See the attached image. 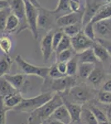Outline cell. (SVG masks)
Here are the masks:
<instances>
[{"mask_svg":"<svg viewBox=\"0 0 111 124\" xmlns=\"http://www.w3.org/2000/svg\"><path fill=\"white\" fill-rule=\"evenodd\" d=\"M63 104V99L59 93H55L51 99L30 113L27 124H42L47 121L56 108Z\"/></svg>","mask_w":111,"mask_h":124,"instance_id":"1","label":"cell"},{"mask_svg":"<svg viewBox=\"0 0 111 124\" xmlns=\"http://www.w3.org/2000/svg\"><path fill=\"white\" fill-rule=\"evenodd\" d=\"M66 92V93L65 94V97L61 96L62 99L79 104L86 103L94 97V90L85 84L75 85L74 87Z\"/></svg>","mask_w":111,"mask_h":124,"instance_id":"2","label":"cell"},{"mask_svg":"<svg viewBox=\"0 0 111 124\" xmlns=\"http://www.w3.org/2000/svg\"><path fill=\"white\" fill-rule=\"evenodd\" d=\"M54 93L51 92H46V93H42L41 94L30 98V99H23L21 103L13 110L15 112H18V113L25 112V113H31L34 110L37 109L38 108L47 103L50 99H51Z\"/></svg>","mask_w":111,"mask_h":124,"instance_id":"3","label":"cell"},{"mask_svg":"<svg viewBox=\"0 0 111 124\" xmlns=\"http://www.w3.org/2000/svg\"><path fill=\"white\" fill-rule=\"evenodd\" d=\"M15 61L26 75H36L44 79H46L48 76L49 67H38L37 65L30 64L26 61L20 55L16 56Z\"/></svg>","mask_w":111,"mask_h":124,"instance_id":"4","label":"cell"},{"mask_svg":"<svg viewBox=\"0 0 111 124\" xmlns=\"http://www.w3.org/2000/svg\"><path fill=\"white\" fill-rule=\"evenodd\" d=\"M24 2L26 8V19L28 28L31 31L33 37L37 40L38 38V15L40 9L29 1Z\"/></svg>","mask_w":111,"mask_h":124,"instance_id":"5","label":"cell"},{"mask_svg":"<svg viewBox=\"0 0 111 124\" xmlns=\"http://www.w3.org/2000/svg\"><path fill=\"white\" fill-rule=\"evenodd\" d=\"M10 8L12 13L19 18L20 29L17 31V32L28 28L26 19V8L24 0H10Z\"/></svg>","mask_w":111,"mask_h":124,"instance_id":"6","label":"cell"},{"mask_svg":"<svg viewBox=\"0 0 111 124\" xmlns=\"http://www.w3.org/2000/svg\"><path fill=\"white\" fill-rule=\"evenodd\" d=\"M50 85H51V92L63 93L76 85V80L74 76L65 75L59 79H53Z\"/></svg>","mask_w":111,"mask_h":124,"instance_id":"7","label":"cell"},{"mask_svg":"<svg viewBox=\"0 0 111 124\" xmlns=\"http://www.w3.org/2000/svg\"><path fill=\"white\" fill-rule=\"evenodd\" d=\"M104 5H105V3H103L101 0H85V8L84 9L82 26L85 27L86 24L91 22L93 17Z\"/></svg>","mask_w":111,"mask_h":124,"instance_id":"8","label":"cell"},{"mask_svg":"<svg viewBox=\"0 0 111 124\" xmlns=\"http://www.w3.org/2000/svg\"><path fill=\"white\" fill-rule=\"evenodd\" d=\"M70 42L74 51L76 53H80L89 48H91L94 41L88 38L83 33V31H80L75 37H70Z\"/></svg>","mask_w":111,"mask_h":124,"instance_id":"9","label":"cell"},{"mask_svg":"<svg viewBox=\"0 0 111 124\" xmlns=\"http://www.w3.org/2000/svg\"><path fill=\"white\" fill-rule=\"evenodd\" d=\"M84 11L79 12H70L66 14L60 15V17L56 19V24L60 28L67 27V26L72 25L79 23H82V18H83Z\"/></svg>","mask_w":111,"mask_h":124,"instance_id":"10","label":"cell"},{"mask_svg":"<svg viewBox=\"0 0 111 124\" xmlns=\"http://www.w3.org/2000/svg\"><path fill=\"white\" fill-rule=\"evenodd\" d=\"M52 37H53V32L51 30L44 36L41 41V51L45 62L51 58L52 51H54L53 46H52Z\"/></svg>","mask_w":111,"mask_h":124,"instance_id":"11","label":"cell"},{"mask_svg":"<svg viewBox=\"0 0 111 124\" xmlns=\"http://www.w3.org/2000/svg\"><path fill=\"white\" fill-rule=\"evenodd\" d=\"M94 28L95 35L100 36V38H107L111 36V20L105 19L96 22L94 23Z\"/></svg>","mask_w":111,"mask_h":124,"instance_id":"12","label":"cell"},{"mask_svg":"<svg viewBox=\"0 0 111 124\" xmlns=\"http://www.w3.org/2000/svg\"><path fill=\"white\" fill-rule=\"evenodd\" d=\"M63 103L65 104L66 108L68 109L71 117V122L76 123L78 124L80 123V117L82 113V107L79 103H75L72 102L67 101L66 99H63Z\"/></svg>","mask_w":111,"mask_h":124,"instance_id":"13","label":"cell"},{"mask_svg":"<svg viewBox=\"0 0 111 124\" xmlns=\"http://www.w3.org/2000/svg\"><path fill=\"white\" fill-rule=\"evenodd\" d=\"M49 119L57 120V121L61 122L65 124H69L71 123V117H70V113L64 103L55 109V111L53 112Z\"/></svg>","mask_w":111,"mask_h":124,"instance_id":"14","label":"cell"},{"mask_svg":"<svg viewBox=\"0 0 111 124\" xmlns=\"http://www.w3.org/2000/svg\"><path fill=\"white\" fill-rule=\"evenodd\" d=\"M104 78H105V72L103 70V68L94 65V70L90 73V75H89L87 79L93 86L97 87V86L100 85V84L103 82Z\"/></svg>","mask_w":111,"mask_h":124,"instance_id":"15","label":"cell"},{"mask_svg":"<svg viewBox=\"0 0 111 124\" xmlns=\"http://www.w3.org/2000/svg\"><path fill=\"white\" fill-rule=\"evenodd\" d=\"M9 81V83L16 90L18 91L21 88H23L26 82V76L25 74H16V75H9L6 74L3 76Z\"/></svg>","mask_w":111,"mask_h":124,"instance_id":"16","label":"cell"},{"mask_svg":"<svg viewBox=\"0 0 111 124\" xmlns=\"http://www.w3.org/2000/svg\"><path fill=\"white\" fill-rule=\"evenodd\" d=\"M52 13H50L49 10L42 8L39 10L38 15V27L41 28H47L52 24Z\"/></svg>","mask_w":111,"mask_h":124,"instance_id":"17","label":"cell"},{"mask_svg":"<svg viewBox=\"0 0 111 124\" xmlns=\"http://www.w3.org/2000/svg\"><path fill=\"white\" fill-rule=\"evenodd\" d=\"M78 59L79 63H93L96 64L98 61V59L96 58L95 55L94 53L92 47L89 48L85 51H82L80 53H77L76 55Z\"/></svg>","mask_w":111,"mask_h":124,"instance_id":"18","label":"cell"},{"mask_svg":"<svg viewBox=\"0 0 111 124\" xmlns=\"http://www.w3.org/2000/svg\"><path fill=\"white\" fill-rule=\"evenodd\" d=\"M23 99V98L22 97V95L19 93H17V91L15 93L3 97V101H4L5 106L10 110V109H13L15 107H17L22 102Z\"/></svg>","mask_w":111,"mask_h":124,"instance_id":"19","label":"cell"},{"mask_svg":"<svg viewBox=\"0 0 111 124\" xmlns=\"http://www.w3.org/2000/svg\"><path fill=\"white\" fill-rule=\"evenodd\" d=\"M110 17H111V2L102 6L101 8L99 10L95 16L93 17L91 22L93 23H94L96 22L101 21V20L109 19Z\"/></svg>","mask_w":111,"mask_h":124,"instance_id":"20","label":"cell"},{"mask_svg":"<svg viewBox=\"0 0 111 124\" xmlns=\"http://www.w3.org/2000/svg\"><path fill=\"white\" fill-rule=\"evenodd\" d=\"M92 49L94 51V53L95 55L96 58L98 59V61H100V62H104L108 61L110 55H109L107 51L104 49V47L101 44H100L98 41L97 42H94Z\"/></svg>","mask_w":111,"mask_h":124,"instance_id":"21","label":"cell"},{"mask_svg":"<svg viewBox=\"0 0 111 124\" xmlns=\"http://www.w3.org/2000/svg\"><path fill=\"white\" fill-rule=\"evenodd\" d=\"M19 27H20L19 18L11 12V13L9 15V17L7 18V22H6L5 31H7V32H13Z\"/></svg>","mask_w":111,"mask_h":124,"instance_id":"22","label":"cell"},{"mask_svg":"<svg viewBox=\"0 0 111 124\" xmlns=\"http://www.w3.org/2000/svg\"><path fill=\"white\" fill-rule=\"evenodd\" d=\"M15 89L9 83V81L4 77H0V96L5 97L11 93L17 92Z\"/></svg>","mask_w":111,"mask_h":124,"instance_id":"23","label":"cell"},{"mask_svg":"<svg viewBox=\"0 0 111 124\" xmlns=\"http://www.w3.org/2000/svg\"><path fill=\"white\" fill-rule=\"evenodd\" d=\"M95 64L93 63H79L78 65V73L80 78L87 79L90 73L94 70Z\"/></svg>","mask_w":111,"mask_h":124,"instance_id":"24","label":"cell"},{"mask_svg":"<svg viewBox=\"0 0 111 124\" xmlns=\"http://www.w3.org/2000/svg\"><path fill=\"white\" fill-rule=\"evenodd\" d=\"M81 123L83 124H99V122L92 112L88 108H82L81 117H80V123Z\"/></svg>","mask_w":111,"mask_h":124,"instance_id":"25","label":"cell"},{"mask_svg":"<svg viewBox=\"0 0 111 124\" xmlns=\"http://www.w3.org/2000/svg\"><path fill=\"white\" fill-rule=\"evenodd\" d=\"M50 13L53 15L58 14L60 13H70V0H59V3L57 4V7L54 10H49Z\"/></svg>","mask_w":111,"mask_h":124,"instance_id":"26","label":"cell"},{"mask_svg":"<svg viewBox=\"0 0 111 124\" xmlns=\"http://www.w3.org/2000/svg\"><path fill=\"white\" fill-rule=\"evenodd\" d=\"M82 23H79L76 24H72V25L67 26V27H62V31L65 35L68 36L69 37H73L76 35H77L79 32L81 31L82 28Z\"/></svg>","mask_w":111,"mask_h":124,"instance_id":"27","label":"cell"},{"mask_svg":"<svg viewBox=\"0 0 111 124\" xmlns=\"http://www.w3.org/2000/svg\"><path fill=\"white\" fill-rule=\"evenodd\" d=\"M0 49L5 54L9 55L12 49V41L7 35H0Z\"/></svg>","mask_w":111,"mask_h":124,"instance_id":"28","label":"cell"},{"mask_svg":"<svg viewBox=\"0 0 111 124\" xmlns=\"http://www.w3.org/2000/svg\"><path fill=\"white\" fill-rule=\"evenodd\" d=\"M67 65V71H66V75H70V76H74L76 73H77L78 70V59L76 56L70 60L68 62H66Z\"/></svg>","mask_w":111,"mask_h":124,"instance_id":"29","label":"cell"},{"mask_svg":"<svg viewBox=\"0 0 111 124\" xmlns=\"http://www.w3.org/2000/svg\"><path fill=\"white\" fill-rule=\"evenodd\" d=\"M71 47V42H70V37H69L68 36H66L64 34L63 37L62 39L60 40V43L58 44L57 47L56 48V55H58L60 52L61 51H65V50H67V49H70Z\"/></svg>","mask_w":111,"mask_h":124,"instance_id":"30","label":"cell"},{"mask_svg":"<svg viewBox=\"0 0 111 124\" xmlns=\"http://www.w3.org/2000/svg\"><path fill=\"white\" fill-rule=\"evenodd\" d=\"M10 65L11 61L9 58V55H5V57L0 60V77L4 76L6 74H8L10 69Z\"/></svg>","mask_w":111,"mask_h":124,"instance_id":"31","label":"cell"},{"mask_svg":"<svg viewBox=\"0 0 111 124\" xmlns=\"http://www.w3.org/2000/svg\"><path fill=\"white\" fill-rule=\"evenodd\" d=\"M83 29V33L88 38L92 40L93 41H95L96 40V35L94 32V23L92 22H90L89 23L86 24Z\"/></svg>","mask_w":111,"mask_h":124,"instance_id":"32","label":"cell"},{"mask_svg":"<svg viewBox=\"0 0 111 124\" xmlns=\"http://www.w3.org/2000/svg\"><path fill=\"white\" fill-rule=\"evenodd\" d=\"M90 110L92 112V113L94 114V116L95 117V118L97 119V121L99 122V123H102V122L108 121L107 115L102 111L101 109L99 108L94 107V106H92V107L90 108Z\"/></svg>","mask_w":111,"mask_h":124,"instance_id":"33","label":"cell"},{"mask_svg":"<svg viewBox=\"0 0 111 124\" xmlns=\"http://www.w3.org/2000/svg\"><path fill=\"white\" fill-rule=\"evenodd\" d=\"M10 12H12L10 7L0 11V31H5L6 22H7L8 17L10 14Z\"/></svg>","mask_w":111,"mask_h":124,"instance_id":"34","label":"cell"},{"mask_svg":"<svg viewBox=\"0 0 111 124\" xmlns=\"http://www.w3.org/2000/svg\"><path fill=\"white\" fill-rule=\"evenodd\" d=\"M98 100L104 104H111V93L101 89L98 93Z\"/></svg>","mask_w":111,"mask_h":124,"instance_id":"35","label":"cell"},{"mask_svg":"<svg viewBox=\"0 0 111 124\" xmlns=\"http://www.w3.org/2000/svg\"><path fill=\"white\" fill-rule=\"evenodd\" d=\"M9 108L5 106L3 97L0 96V124H5L6 113L9 111Z\"/></svg>","mask_w":111,"mask_h":124,"instance_id":"36","label":"cell"},{"mask_svg":"<svg viewBox=\"0 0 111 124\" xmlns=\"http://www.w3.org/2000/svg\"><path fill=\"white\" fill-rule=\"evenodd\" d=\"M72 56V51L70 49L65 50V51H61L57 55V59L59 61L61 62H68L71 59Z\"/></svg>","mask_w":111,"mask_h":124,"instance_id":"37","label":"cell"},{"mask_svg":"<svg viewBox=\"0 0 111 124\" xmlns=\"http://www.w3.org/2000/svg\"><path fill=\"white\" fill-rule=\"evenodd\" d=\"M48 76L50 78H51L52 79H59V78H61L63 76H65L64 75H62L60 72L58 70L57 66L56 65H53L51 67L49 68V71H48Z\"/></svg>","mask_w":111,"mask_h":124,"instance_id":"38","label":"cell"},{"mask_svg":"<svg viewBox=\"0 0 111 124\" xmlns=\"http://www.w3.org/2000/svg\"><path fill=\"white\" fill-rule=\"evenodd\" d=\"M64 36V32L61 30H59V31H56L55 33H53V37H52V46H53V50L55 51L56 48L57 47L58 44L60 43V40L62 39Z\"/></svg>","mask_w":111,"mask_h":124,"instance_id":"39","label":"cell"},{"mask_svg":"<svg viewBox=\"0 0 111 124\" xmlns=\"http://www.w3.org/2000/svg\"><path fill=\"white\" fill-rule=\"evenodd\" d=\"M97 41L100 44H101L104 47V49L107 51V52L110 55V56H111V41H108L106 39H104V38H97Z\"/></svg>","mask_w":111,"mask_h":124,"instance_id":"40","label":"cell"},{"mask_svg":"<svg viewBox=\"0 0 111 124\" xmlns=\"http://www.w3.org/2000/svg\"><path fill=\"white\" fill-rule=\"evenodd\" d=\"M70 8L71 12H79L80 8V0H70Z\"/></svg>","mask_w":111,"mask_h":124,"instance_id":"41","label":"cell"},{"mask_svg":"<svg viewBox=\"0 0 111 124\" xmlns=\"http://www.w3.org/2000/svg\"><path fill=\"white\" fill-rule=\"evenodd\" d=\"M56 66L57 69L62 75H66V71H67V65H66V62H61L59 61L56 64Z\"/></svg>","mask_w":111,"mask_h":124,"instance_id":"42","label":"cell"},{"mask_svg":"<svg viewBox=\"0 0 111 124\" xmlns=\"http://www.w3.org/2000/svg\"><path fill=\"white\" fill-rule=\"evenodd\" d=\"M10 7V1L9 0H0V11Z\"/></svg>","mask_w":111,"mask_h":124,"instance_id":"43","label":"cell"},{"mask_svg":"<svg viewBox=\"0 0 111 124\" xmlns=\"http://www.w3.org/2000/svg\"><path fill=\"white\" fill-rule=\"evenodd\" d=\"M101 89H102V90H105V91L110 92V93H111V79L107 80L105 83L103 85Z\"/></svg>","mask_w":111,"mask_h":124,"instance_id":"44","label":"cell"},{"mask_svg":"<svg viewBox=\"0 0 111 124\" xmlns=\"http://www.w3.org/2000/svg\"><path fill=\"white\" fill-rule=\"evenodd\" d=\"M24 1H29L30 3H32L33 5H35L36 7L38 8L39 9H41V8H42V6H41V4L39 3L38 0H24Z\"/></svg>","mask_w":111,"mask_h":124,"instance_id":"45","label":"cell"},{"mask_svg":"<svg viewBox=\"0 0 111 124\" xmlns=\"http://www.w3.org/2000/svg\"><path fill=\"white\" fill-rule=\"evenodd\" d=\"M106 115H107V118H108V121L111 123V105L110 106V108H108V110H107Z\"/></svg>","mask_w":111,"mask_h":124,"instance_id":"46","label":"cell"},{"mask_svg":"<svg viewBox=\"0 0 111 124\" xmlns=\"http://www.w3.org/2000/svg\"><path fill=\"white\" fill-rule=\"evenodd\" d=\"M47 121H48V123H49V124H65V123H61V122H59V121H57V120H54V119H48Z\"/></svg>","mask_w":111,"mask_h":124,"instance_id":"47","label":"cell"},{"mask_svg":"<svg viewBox=\"0 0 111 124\" xmlns=\"http://www.w3.org/2000/svg\"><path fill=\"white\" fill-rule=\"evenodd\" d=\"M101 1L103 2V3H105V4H107V3H110V2H111V0H101Z\"/></svg>","mask_w":111,"mask_h":124,"instance_id":"48","label":"cell"},{"mask_svg":"<svg viewBox=\"0 0 111 124\" xmlns=\"http://www.w3.org/2000/svg\"><path fill=\"white\" fill-rule=\"evenodd\" d=\"M99 124H111L109 121H105V122H102V123H99Z\"/></svg>","mask_w":111,"mask_h":124,"instance_id":"49","label":"cell"},{"mask_svg":"<svg viewBox=\"0 0 111 124\" xmlns=\"http://www.w3.org/2000/svg\"><path fill=\"white\" fill-rule=\"evenodd\" d=\"M42 124H49V123H48V121H45L44 123H42Z\"/></svg>","mask_w":111,"mask_h":124,"instance_id":"50","label":"cell"},{"mask_svg":"<svg viewBox=\"0 0 111 124\" xmlns=\"http://www.w3.org/2000/svg\"><path fill=\"white\" fill-rule=\"evenodd\" d=\"M69 124H78V123H74V122H71L70 123H69Z\"/></svg>","mask_w":111,"mask_h":124,"instance_id":"51","label":"cell"},{"mask_svg":"<svg viewBox=\"0 0 111 124\" xmlns=\"http://www.w3.org/2000/svg\"><path fill=\"white\" fill-rule=\"evenodd\" d=\"M110 71H111V64H110Z\"/></svg>","mask_w":111,"mask_h":124,"instance_id":"52","label":"cell"},{"mask_svg":"<svg viewBox=\"0 0 111 124\" xmlns=\"http://www.w3.org/2000/svg\"><path fill=\"white\" fill-rule=\"evenodd\" d=\"M9 1H10V0H9Z\"/></svg>","mask_w":111,"mask_h":124,"instance_id":"53","label":"cell"}]
</instances>
